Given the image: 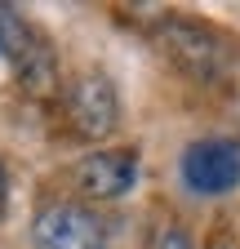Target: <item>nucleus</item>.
Here are the masks:
<instances>
[{"instance_id":"6e6552de","label":"nucleus","mask_w":240,"mask_h":249,"mask_svg":"<svg viewBox=\"0 0 240 249\" xmlns=\"http://www.w3.org/2000/svg\"><path fill=\"white\" fill-rule=\"evenodd\" d=\"M0 205H5V165H0Z\"/></svg>"},{"instance_id":"f257e3e1","label":"nucleus","mask_w":240,"mask_h":249,"mask_svg":"<svg viewBox=\"0 0 240 249\" xmlns=\"http://www.w3.org/2000/svg\"><path fill=\"white\" fill-rule=\"evenodd\" d=\"M160 45L165 53L196 80H218L231 62H236V45L223 36V31L205 27V22H165L160 27Z\"/></svg>"},{"instance_id":"20e7f679","label":"nucleus","mask_w":240,"mask_h":249,"mask_svg":"<svg viewBox=\"0 0 240 249\" xmlns=\"http://www.w3.org/2000/svg\"><path fill=\"white\" fill-rule=\"evenodd\" d=\"M183 182L196 196H227L240 182V151L223 138L191 142L183 156Z\"/></svg>"},{"instance_id":"423d86ee","label":"nucleus","mask_w":240,"mask_h":249,"mask_svg":"<svg viewBox=\"0 0 240 249\" xmlns=\"http://www.w3.org/2000/svg\"><path fill=\"white\" fill-rule=\"evenodd\" d=\"M160 249H191V245H187V236H178V231H165V236H160Z\"/></svg>"},{"instance_id":"f03ea898","label":"nucleus","mask_w":240,"mask_h":249,"mask_svg":"<svg viewBox=\"0 0 240 249\" xmlns=\"http://www.w3.org/2000/svg\"><path fill=\"white\" fill-rule=\"evenodd\" d=\"M40 249H107V223L80 200H53L32 227Z\"/></svg>"},{"instance_id":"7ed1b4c3","label":"nucleus","mask_w":240,"mask_h":249,"mask_svg":"<svg viewBox=\"0 0 240 249\" xmlns=\"http://www.w3.org/2000/svg\"><path fill=\"white\" fill-rule=\"evenodd\" d=\"M67 120H71V129L80 138H107L116 129V120H120V98H116V89L107 76L98 71H89V76H76L67 85Z\"/></svg>"},{"instance_id":"39448f33","label":"nucleus","mask_w":240,"mask_h":249,"mask_svg":"<svg viewBox=\"0 0 240 249\" xmlns=\"http://www.w3.org/2000/svg\"><path fill=\"white\" fill-rule=\"evenodd\" d=\"M76 178H80V187L89 196L116 200V196H125L129 187L138 182V156L134 151H94V156L80 160Z\"/></svg>"},{"instance_id":"0eeeda50","label":"nucleus","mask_w":240,"mask_h":249,"mask_svg":"<svg viewBox=\"0 0 240 249\" xmlns=\"http://www.w3.org/2000/svg\"><path fill=\"white\" fill-rule=\"evenodd\" d=\"M14 18H18V14H14L9 5H0V40H5V31H9V22H14Z\"/></svg>"}]
</instances>
